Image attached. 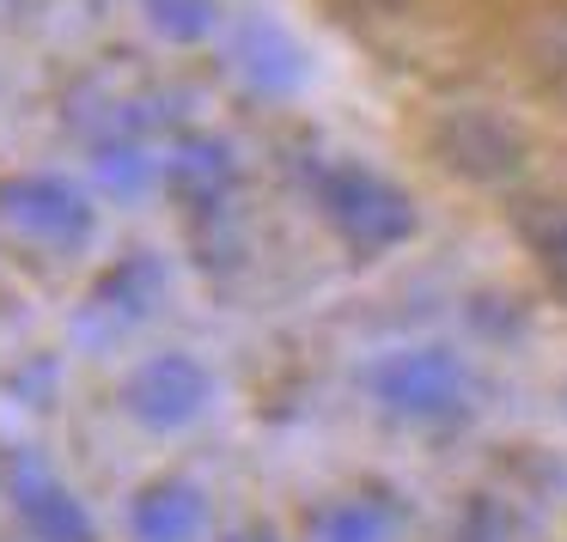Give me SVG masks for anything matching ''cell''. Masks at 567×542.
I'll return each mask as SVG.
<instances>
[{
	"label": "cell",
	"mask_w": 567,
	"mask_h": 542,
	"mask_svg": "<svg viewBox=\"0 0 567 542\" xmlns=\"http://www.w3.org/2000/svg\"><path fill=\"white\" fill-rule=\"evenodd\" d=\"M311 201H318L323 226L342 238L354 257H384V250L409 244L421 226L415 196L403 184H391L384 171L354 159H330L311 171Z\"/></svg>",
	"instance_id": "obj_1"
},
{
	"label": "cell",
	"mask_w": 567,
	"mask_h": 542,
	"mask_svg": "<svg viewBox=\"0 0 567 542\" xmlns=\"http://www.w3.org/2000/svg\"><path fill=\"white\" fill-rule=\"evenodd\" d=\"M367 390L384 415L409 420V427H452L476 408V378H470L464 354L445 342H415L372 359Z\"/></svg>",
	"instance_id": "obj_2"
},
{
	"label": "cell",
	"mask_w": 567,
	"mask_h": 542,
	"mask_svg": "<svg viewBox=\"0 0 567 542\" xmlns=\"http://www.w3.org/2000/svg\"><path fill=\"white\" fill-rule=\"evenodd\" d=\"M0 232H13L19 244L55 250V257H74L99 232V208L62 171H13L0 177Z\"/></svg>",
	"instance_id": "obj_3"
},
{
	"label": "cell",
	"mask_w": 567,
	"mask_h": 542,
	"mask_svg": "<svg viewBox=\"0 0 567 542\" xmlns=\"http://www.w3.org/2000/svg\"><path fill=\"white\" fill-rule=\"evenodd\" d=\"M123 408L135 427L147 432H184L208 415L214 403V372L196 354H147L135 372L123 378Z\"/></svg>",
	"instance_id": "obj_4"
},
{
	"label": "cell",
	"mask_w": 567,
	"mask_h": 542,
	"mask_svg": "<svg viewBox=\"0 0 567 542\" xmlns=\"http://www.w3.org/2000/svg\"><path fill=\"white\" fill-rule=\"evenodd\" d=\"M433 147H440L445 171L470 177V184H506L525 165V135L494 111H452L433 128Z\"/></svg>",
	"instance_id": "obj_5"
},
{
	"label": "cell",
	"mask_w": 567,
	"mask_h": 542,
	"mask_svg": "<svg viewBox=\"0 0 567 542\" xmlns=\"http://www.w3.org/2000/svg\"><path fill=\"white\" fill-rule=\"evenodd\" d=\"M7 500H13L31 542H99V524H92L86 500L55 469H43L38 457H19L7 469Z\"/></svg>",
	"instance_id": "obj_6"
},
{
	"label": "cell",
	"mask_w": 567,
	"mask_h": 542,
	"mask_svg": "<svg viewBox=\"0 0 567 542\" xmlns=\"http://www.w3.org/2000/svg\"><path fill=\"white\" fill-rule=\"evenodd\" d=\"M123 524H128V542H202V530H208V493L189 476H153L135 488Z\"/></svg>",
	"instance_id": "obj_7"
},
{
	"label": "cell",
	"mask_w": 567,
	"mask_h": 542,
	"mask_svg": "<svg viewBox=\"0 0 567 542\" xmlns=\"http://www.w3.org/2000/svg\"><path fill=\"white\" fill-rule=\"evenodd\" d=\"M226 67L245 80L257 98H287L306 80V50L293 31H281L275 19H245L226 43Z\"/></svg>",
	"instance_id": "obj_8"
},
{
	"label": "cell",
	"mask_w": 567,
	"mask_h": 542,
	"mask_svg": "<svg viewBox=\"0 0 567 542\" xmlns=\"http://www.w3.org/2000/svg\"><path fill=\"white\" fill-rule=\"evenodd\" d=\"M159 184L172 189V201H184L189 213H220L226 196H233V184H238V153L226 147L220 135H184L165 153Z\"/></svg>",
	"instance_id": "obj_9"
},
{
	"label": "cell",
	"mask_w": 567,
	"mask_h": 542,
	"mask_svg": "<svg viewBox=\"0 0 567 542\" xmlns=\"http://www.w3.org/2000/svg\"><path fill=\"white\" fill-rule=\"evenodd\" d=\"M403 518L409 512L391 488H354L311 512V542H391Z\"/></svg>",
	"instance_id": "obj_10"
},
{
	"label": "cell",
	"mask_w": 567,
	"mask_h": 542,
	"mask_svg": "<svg viewBox=\"0 0 567 542\" xmlns=\"http://www.w3.org/2000/svg\"><path fill=\"white\" fill-rule=\"evenodd\" d=\"M159 286H165L159 257H123L116 269H104L99 286H92V311H104V317H147Z\"/></svg>",
	"instance_id": "obj_11"
},
{
	"label": "cell",
	"mask_w": 567,
	"mask_h": 542,
	"mask_svg": "<svg viewBox=\"0 0 567 542\" xmlns=\"http://www.w3.org/2000/svg\"><path fill=\"white\" fill-rule=\"evenodd\" d=\"M92 171L116 201H135L153 189V177H165V159L147 140H92Z\"/></svg>",
	"instance_id": "obj_12"
},
{
	"label": "cell",
	"mask_w": 567,
	"mask_h": 542,
	"mask_svg": "<svg viewBox=\"0 0 567 542\" xmlns=\"http://www.w3.org/2000/svg\"><path fill=\"white\" fill-rule=\"evenodd\" d=\"M141 19L165 43H202L214 31V0H141Z\"/></svg>",
	"instance_id": "obj_13"
},
{
	"label": "cell",
	"mask_w": 567,
	"mask_h": 542,
	"mask_svg": "<svg viewBox=\"0 0 567 542\" xmlns=\"http://www.w3.org/2000/svg\"><path fill=\"white\" fill-rule=\"evenodd\" d=\"M530 250H537L543 281H549L555 293L567 299V201H561V208H549V213H543V226L530 232Z\"/></svg>",
	"instance_id": "obj_14"
},
{
	"label": "cell",
	"mask_w": 567,
	"mask_h": 542,
	"mask_svg": "<svg viewBox=\"0 0 567 542\" xmlns=\"http://www.w3.org/2000/svg\"><path fill=\"white\" fill-rule=\"evenodd\" d=\"M537 67L555 86H567V19H549V31H543V43H537Z\"/></svg>",
	"instance_id": "obj_15"
},
{
	"label": "cell",
	"mask_w": 567,
	"mask_h": 542,
	"mask_svg": "<svg viewBox=\"0 0 567 542\" xmlns=\"http://www.w3.org/2000/svg\"><path fill=\"white\" fill-rule=\"evenodd\" d=\"M226 542H281V536H275L269 524H250V530H233V536H226Z\"/></svg>",
	"instance_id": "obj_16"
},
{
	"label": "cell",
	"mask_w": 567,
	"mask_h": 542,
	"mask_svg": "<svg viewBox=\"0 0 567 542\" xmlns=\"http://www.w3.org/2000/svg\"><path fill=\"white\" fill-rule=\"evenodd\" d=\"M561 408H567V384H561Z\"/></svg>",
	"instance_id": "obj_17"
}]
</instances>
